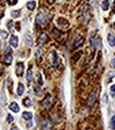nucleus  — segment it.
I'll return each mask as SVG.
<instances>
[{
    "label": "nucleus",
    "instance_id": "10",
    "mask_svg": "<svg viewBox=\"0 0 115 130\" xmlns=\"http://www.w3.org/2000/svg\"><path fill=\"white\" fill-rule=\"evenodd\" d=\"M10 45L12 47H14V48H16L17 46H18V38L15 35H13V36H11V40H10Z\"/></svg>",
    "mask_w": 115,
    "mask_h": 130
},
{
    "label": "nucleus",
    "instance_id": "31",
    "mask_svg": "<svg viewBox=\"0 0 115 130\" xmlns=\"http://www.w3.org/2000/svg\"><path fill=\"white\" fill-rule=\"evenodd\" d=\"M7 122L8 123H12V122H13V116H12V115L9 114L8 116H7Z\"/></svg>",
    "mask_w": 115,
    "mask_h": 130
},
{
    "label": "nucleus",
    "instance_id": "30",
    "mask_svg": "<svg viewBox=\"0 0 115 130\" xmlns=\"http://www.w3.org/2000/svg\"><path fill=\"white\" fill-rule=\"evenodd\" d=\"M0 33H1V36L3 37V38H7V37L9 36L8 32H5V31H0Z\"/></svg>",
    "mask_w": 115,
    "mask_h": 130
},
{
    "label": "nucleus",
    "instance_id": "35",
    "mask_svg": "<svg viewBox=\"0 0 115 130\" xmlns=\"http://www.w3.org/2000/svg\"><path fill=\"white\" fill-rule=\"evenodd\" d=\"M47 1H48V3H50V4H52L54 2V0H47Z\"/></svg>",
    "mask_w": 115,
    "mask_h": 130
},
{
    "label": "nucleus",
    "instance_id": "5",
    "mask_svg": "<svg viewBox=\"0 0 115 130\" xmlns=\"http://www.w3.org/2000/svg\"><path fill=\"white\" fill-rule=\"evenodd\" d=\"M57 22H58L59 26H62L63 28H67L69 26L68 22H67L65 18H63V17H59V18L57 19Z\"/></svg>",
    "mask_w": 115,
    "mask_h": 130
},
{
    "label": "nucleus",
    "instance_id": "24",
    "mask_svg": "<svg viewBox=\"0 0 115 130\" xmlns=\"http://www.w3.org/2000/svg\"><path fill=\"white\" fill-rule=\"evenodd\" d=\"M31 80H32V70L30 68V69H28V72H27V81L30 82Z\"/></svg>",
    "mask_w": 115,
    "mask_h": 130
},
{
    "label": "nucleus",
    "instance_id": "26",
    "mask_svg": "<svg viewBox=\"0 0 115 130\" xmlns=\"http://www.w3.org/2000/svg\"><path fill=\"white\" fill-rule=\"evenodd\" d=\"M110 93H111V96L112 97H115V85H111L110 87Z\"/></svg>",
    "mask_w": 115,
    "mask_h": 130
},
{
    "label": "nucleus",
    "instance_id": "11",
    "mask_svg": "<svg viewBox=\"0 0 115 130\" xmlns=\"http://www.w3.org/2000/svg\"><path fill=\"white\" fill-rule=\"evenodd\" d=\"M9 108H10V110H11V111L15 112V113L19 112V107H18V105H17L16 102H11V105L9 106Z\"/></svg>",
    "mask_w": 115,
    "mask_h": 130
},
{
    "label": "nucleus",
    "instance_id": "23",
    "mask_svg": "<svg viewBox=\"0 0 115 130\" xmlns=\"http://www.w3.org/2000/svg\"><path fill=\"white\" fill-rule=\"evenodd\" d=\"M80 57H81V52H77V54H75L73 55V62H77L80 59Z\"/></svg>",
    "mask_w": 115,
    "mask_h": 130
},
{
    "label": "nucleus",
    "instance_id": "33",
    "mask_svg": "<svg viewBox=\"0 0 115 130\" xmlns=\"http://www.w3.org/2000/svg\"><path fill=\"white\" fill-rule=\"evenodd\" d=\"M31 126H32V122H30V119H29L28 123H27V127H28V128H30Z\"/></svg>",
    "mask_w": 115,
    "mask_h": 130
},
{
    "label": "nucleus",
    "instance_id": "19",
    "mask_svg": "<svg viewBox=\"0 0 115 130\" xmlns=\"http://www.w3.org/2000/svg\"><path fill=\"white\" fill-rule=\"evenodd\" d=\"M22 117H23L25 119L29 120V119H32V114L30 113V112H23V113H22Z\"/></svg>",
    "mask_w": 115,
    "mask_h": 130
},
{
    "label": "nucleus",
    "instance_id": "7",
    "mask_svg": "<svg viewBox=\"0 0 115 130\" xmlns=\"http://www.w3.org/2000/svg\"><path fill=\"white\" fill-rule=\"evenodd\" d=\"M48 41V36L46 33H41L40 37H38V45H43Z\"/></svg>",
    "mask_w": 115,
    "mask_h": 130
},
{
    "label": "nucleus",
    "instance_id": "27",
    "mask_svg": "<svg viewBox=\"0 0 115 130\" xmlns=\"http://www.w3.org/2000/svg\"><path fill=\"white\" fill-rule=\"evenodd\" d=\"M37 83H38V85L43 84V79H42V75H41V74H37Z\"/></svg>",
    "mask_w": 115,
    "mask_h": 130
},
{
    "label": "nucleus",
    "instance_id": "15",
    "mask_svg": "<svg viewBox=\"0 0 115 130\" xmlns=\"http://www.w3.org/2000/svg\"><path fill=\"white\" fill-rule=\"evenodd\" d=\"M23 92H25V87H23L22 83H19L18 87H17V94L20 96V95H22V94H23Z\"/></svg>",
    "mask_w": 115,
    "mask_h": 130
},
{
    "label": "nucleus",
    "instance_id": "14",
    "mask_svg": "<svg viewBox=\"0 0 115 130\" xmlns=\"http://www.w3.org/2000/svg\"><path fill=\"white\" fill-rule=\"evenodd\" d=\"M109 7H110V1L109 0H104L102 1V3H101V8H102V10L104 11H107Z\"/></svg>",
    "mask_w": 115,
    "mask_h": 130
},
{
    "label": "nucleus",
    "instance_id": "16",
    "mask_svg": "<svg viewBox=\"0 0 115 130\" xmlns=\"http://www.w3.org/2000/svg\"><path fill=\"white\" fill-rule=\"evenodd\" d=\"M12 60H13V58H12V55L11 54H8V55H5L4 59H3V62L7 65H10L12 63Z\"/></svg>",
    "mask_w": 115,
    "mask_h": 130
},
{
    "label": "nucleus",
    "instance_id": "20",
    "mask_svg": "<svg viewBox=\"0 0 115 130\" xmlns=\"http://www.w3.org/2000/svg\"><path fill=\"white\" fill-rule=\"evenodd\" d=\"M42 54H43V48L42 47H38V48L36 49V52H35V57L38 59Z\"/></svg>",
    "mask_w": 115,
    "mask_h": 130
},
{
    "label": "nucleus",
    "instance_id": "17",
    "mask_svg": "<svg viewBox=\"0 0 115 130\" xmlns=\"http://www.w3.org/2000/svg\"><path fill=\"white\" fill-rule=\"evenodd\" d=\"M51 33H52V35L53 36H55V37H59V36H61V34H62V32L59 30V29H57V28H53L52 29V31H51Z\"/></svg>",
    "mask_w": 115,
    "mask_h": 130
},
{
    "label": "nucleus",
    "instance_id": "18",
    "mask_svg": "<svg viewBox=\"0 0 115 130\" xmlns=\"http://www.w3.org/2000/svg\"><path fill=\"white\" fill-rule=\"evenodd\" d=\"M35 2L34 1H30V2H28L27 3V9L28 10H30V11H33L34 9H35Z\"/></svg>",
    "mask_w": 115,
    "mask_h": 130
},
{
    "label": "nucleus",
    "instance_id": "3",
    "mask_svg": "<svg viewBox=\"0 0 115 130\" xmlns=\"http://www.w3.org/2000/svg\"><path fill=\"white\" fill-rule=\"evenodd\" d=\"M42 128L43 130H53V125L49 119H44L42 122Z\"/></svg>",
    "mask_w": 115,
    "mask_h": 130
},
{
    "label": "nucleus",
    "instance_id": "37",
    "mask_svg": "<svg viewBox=\"0 0 115 130\" xmlns=\"http://www.w3.org/2000/svg\"><path fill=\"white\" fill-rule=\"evenodd\" d=\"M114 9H115V3H114Z\"/></svg>",
    "mask_w": 115,
    "mask_h": 130
},
{
    "label": "nucleus",
    "instance_id": "32",
    "mask_svg": "<svg viewBox=\"0 0 115 130\" xmlns=\"http://www.w3.org/2000/svg\"><path fill=\"white\" fill-rule=\"evenodd\" d=\"M8 2H9V4L14 5V4H16V3H17V0H8Z\"/></svg>",
    "mask_w": 115,
    "mask_h": 130
},
{
    "label": "nucleus",
    "instance_id": "28",
    "mask_svg": "<svg viewBox=\"0 0 115 130\" xmlns=\"http://www.w3.org/2000/svg\"><path fill=\"white\" fill-rule=\"evenodd\" d=\"M11 14H12V16H13V17H15V18H17V17H19L20 12H19V11H13Z\"/></svg>",
    "mask_w": 115,
    "mask_h": 130
},
{
    "label": "nucleus",
    "instance_id": "34",
    "mask_svg": "<svg viewBox=\"0 0 115 130\" xmlns=\"http://www.w3.org/2000/svg\"><path fill=\"white\" fill-rule=\"evenodd\" d=\"M112 66L115 67V57L113 58V60H112Z\"/></svg>",
    "mask_w": 115,
    "mask_h": 130
},
{
    "label": "nucleus",
    "instance_id": "21",
    "mask_svg": "<svg viewBox=\"0 0 115 130\" xmlns=\"http://www.w3.org/2000/svg\"><path fill=\"white\" fill-rule=\"evenodd\" d=\"M87 11H88V4L85 3V4H83L81 7V13H82V15H84V14L86 13Z\"/></svg>",
    "mask_w": 115,
    "mask_h": 130
},
{
    "label": "nucleus",
    "instance_id": "8",
    "mask_svg": "<svg viewBox=\"0 0 115 130\" xmlns=\"http://www.w3.org/2000/svg\"><path fill=\"white\" fill-rule=\"evenodd\" d=\"M83 43H84V38H83V37H79L78 40H77L76 42L73 43V49H77V48H79V47H81L82 45H83Z\"/></svg>",
    "mask_w": 115,
    "mask_h": 130
},
{
    "label": "nucleus",
    "instance_id": "1",
    "mask_svg": "<svg viewBox=\"0 0 115 130\" xmlns=\"http://www.w3.org/2000/svg\"><path fill=\"white\" fill-rule=\"evenodd\" d=\"M36 22H37V25H40L41 28H45L46 27L47 17H46V14H45V12H44V11H40V13L37 14Z\"/></svg>",
    "mask_w": 115,
    "mask_h": 130
},
{
    "label": "nucleus",
    "instance_id": "29",
    "mask_svg": "<svg viewBox=\"0 0 115 130\" xmlns=\"http://www.w3.org/2000/svg\"><path fill=\"white\" fill-rule=\"evenodd\" d=\"M8 28L10 29V30H13V22H12V20H9L8 22Z\"/></svg>",
    "mask_w": 115,
    "mask_h": 130
},
{
    "label": "nucleus",
    "instance_id": "2",
    "mask_svg": "<svg viewBox=\"0 0 115 130\" xmlns=\"http://www.w3.org/2000/svg\"><path fill=\"white\" fill-rule=\"evenodd\" d=\"M96 98H97V90H94L90 95V98L87 100V108H92L94 106V103L96 101Z\"/></svg>",
    "mask_w": 115,
    "mask_h": 130
},
{
    "label": "nucleus",
    "instance_id": "13",
    "mask_svg": "<svg viewBox=\"0 0 115 130\" xmlns=\"http://www.w3.org/2000/svg\"><path fill=\"white\" fill-rule=\"evenodd\" d=\"M43 103H44V107L45 108H50V106H51V97L48 96L45 100H44Z\"/></svg>",
    "mask_w": 115,
    "mask_h": 130
},
{
    "label": "nucleus",
    "instance_id": "4",
    "mask_svg": "<svg viewBox=\"0 0 115 130\" xmlns=\"http://www.w3.org/2000/svg\"><path fill=\"white\" fill-rule=\"evenodd\" d=\"M50 57H51V60H50V62H51L52 67H57V66H58V63H59L57 52H55V51H52L51 54H50Z\"/></svg>",
    "mask_w": 115,
    "mask_h": 130
},
{
    "label": "nucleus",
    "instance_id": "12",
    "mask_svg": "<svg viewBox=\"0 0 115 130\" xmlns=\"http://www.w3.org/2000/svg\"><path fill=\"white\" fill-rule=\"evenodd\" d=\"M25 40H26V43H27L29 46L33 45V41H32V37L30 36V34H29V33H27L25 35Z\"/></svg>",
    "mask_w": 115,
    "mask_h": 130
},
{
    "label": "nucleus",
    "instance_id": "25",
    "mask_svg": "<svg viewBox=\"0 0 115 130\" xmlns=\"http://www.w3.org/2000/svg\"><path fill=\"white\" fill-rule=\"evenodd\" d=\"M23 106H26V107H31V100L29 98H25L23 99Z\"/></svg>",
    "mask_w": 115,
    "mask_h": 130
},
{
    "label": "nucleus",
    "instance_id": "36",
    "mask_svg": "<svg viewBox=\"0 0 115 130\" xmlns=\"http://www.w3.org/2000/svg\"><path fill=\"white\" fill-rule=\"evenodd\" d=\"M1 74H2V68L0 67V75H1Z\"/></svg>",
    "mask_w": 115,
    "mask_h": 130
},
{
    "label": "nucleus",
    "instance_id": "6",
    "mask_svg": "<svg viewBox=\"0 0 115 130\" xmlns=\"http://www.w3.org/2000/svg\"><path fill=\"white\" fill-rule=\"evenodd\" d=\"M15 73H16L17 77H21L22 76V73H23V64L22 63H18L16 65Z\"/></svg>",
    "mask_w": 115,
    "mask_h": 130
},
{
    "label": "nucleus",
    "instance_id": "9",
    "mask_svg": "<svg viewBox=\"0 0 115 130\" xmlns=\"http://www.w3.org/2000/svg\"><path fill=\"white\" fill-rule=\"evenodd\" d=\"M108 43H109V45H110L111 47H114L115 46V36H114V34H112V33H108Z\"/></svg>",
    "mask_w": 115,
    "mask_h": 130
},
{
    "label": "nucleus",
    "instance_id": "22",
    "mask_svg": "<svg viewBox=\"0 0 115 130\" xmlns=\"http://www.w3.org/2000/svg\"><path fill=\"white\" fill-rule=\"evenodd\" d=\"M110 128L112 130H115V115H114V116H112V119L110 120Z\"/></svg>",
    "mask_w": 115,
    "mask_h": 130
}]
</instances>
